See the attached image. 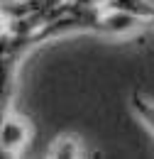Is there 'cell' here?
Returning <instances> with one entry per match:
<instances>
[{"label":"cell","instance_id":"obj_1","mask_svg":"<svg viewBox=\"0 0 154 159\" xmlns=\"http://www.w3.org/2000/svg\"><path fill=\"white\" fill-rule=\"evenodd\" d=\"M152 25L142 17H137L127 10H120V7H110V5H100L96 17V27L93 32L103 34V37H115V39H127V37H135L142 34L144 30H149Z\"/></svg>","mask_w":154,"mask_h":159},{"label":"cell","instance_id":"obj_2","mask_svg":"<svg viewBox=\"0 0 154 159\" xmlns=\"http://www.w3.org/2000/svg\"><path fill=\"white\" fill-rule=\"evenodd\" d=\"M32 135H34V127L27 115L17 113L15 108L2 113V125H0V147H2V157L15 159L20 157L29 142H32Z\"/></svg>","mask_w":154,"mask_h":159},{"label":"cell","instance_id":"obj_3","mask_svg":"<svg viewBox=\"0 0 154 159\" xmlns=\"http://www.w3.org/2000/svg\"><path fill=\"white\" fill-rule=\"evenodd\" d=\"M83 154H86V147H83L81 137L74 135V132L59 135L47 149V159H78Z\"/></svg>","mask_w":154,"mask_h":159},{"label":"cell","instance_id":"obj_4","mask_svg":"<svg viewBox=\"0 0 154 159\" xmlns=\"http://www.w3.org/2000/svg\"><path fill=\"white\" fill-rule=\"evenodd\" d=\"M130 103H132V110H135V115L142 120L144 125H147V130L154 135V103H152V100H147L142 93H132Z\"/></svg>","mask_w":154,"mask_h":159},{"label":"cell","instance_id":"obj_5","mask_svg":"<svg viewBox=\"0 0 154 159\" xmlns=\"http://www.w3.org/2000/svg\"><path fill=\"white\" fill-rule=\"evenodd\" d=\"M152 30H154V20H152Z\"/></svg>","mask_w":154,"mask_h":159},{"label":"cell","instance_id":"obj_6","mask_svg":"<svg viewBox=\"0 0 154 159\" xmlns=\"http://www.w3.org/2000/svg\"><path fill=\"white\" fill-rule=\"evenodd\" d=\"M149 2H152V5H154V0H149Z\"/></svg>","mask_w":154,"mask_h":159}]
</instances>
